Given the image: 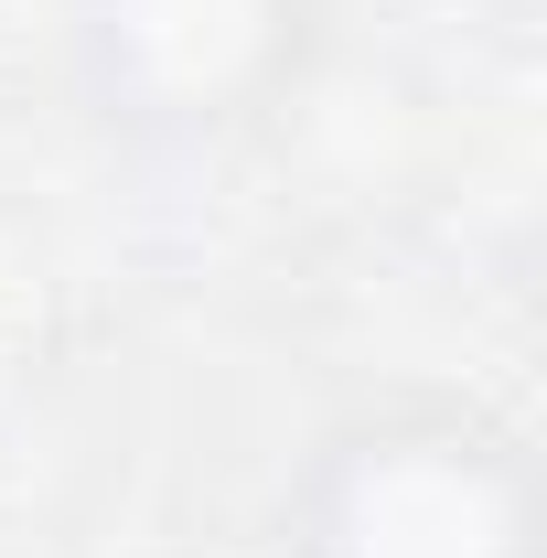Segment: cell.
Returning a JSON list of instances; mask_svg holds the SVG:
<instances>
[{
    "label": "cell",
    "mask_w": 547,
    "mask_h": 558,
    "mask_svg": "<svg viewBox=\"0 0 547 558\" xmlns=\"http://www.w3.org/2000/svg\"><path fill=\"white\" fill-rule=\"evenodd\" d=\"M65 33L86 108L150 150L258 130L312 65V0H75Z\"/></svg>",
    "instance_id": "cell-2"
},
{
    "label": "cell",
    "mask_w": 547,
    "mask_h": 558,
    "mask_svg": "<svg viewBox=\"0 0 547 558\" xmlns=\"http://www.w3.org/2000/svg\"><path fill=\"white\" fill-rule=\"evenodd\" d=\"M290 558H537V473L462 398H376L312 440Z\"/></svg>",
    "instance_id": "cell-1"
}]
</instances>
